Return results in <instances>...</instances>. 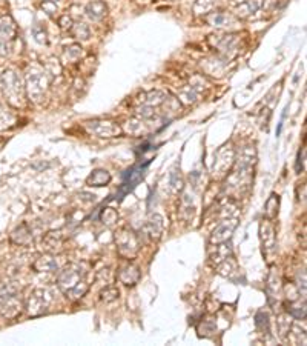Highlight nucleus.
Segmentation results:
<instances>
[{"mask_svg": "<svg viewBox=\"0 0 307 346\" xmlns=\"http://www.w3.org/2000/svg\"><path fill=\"white\" fill-rule=\"evenodd\" d=\"M86 130L97 137H117L121 134V128L115 122H109V120L86 122Z\"/></svg>", "mask_w": 307, "mask_h": 346, "instance_id": "nucleus-5", "label": "nucleus"}, {"mask_svg": "<svg viewBox=\"0 0 307 346\" xmlns=\"http://www.w3.org/2000/svg\"><path fill=\"white\" fill-rule=\"evenodd\" d=\"M295 286H296V289L299 291V294L305 295V273H304V269L298 273V276H296V283H295Z\"/></svg>", "mask_w": 307, "mask_h": 346, "instance_id": "nucleus-27", "label": "nucleus"}, {"mask_svg": "<svg viewBox=\"0 0 307 346\" xmlns=\"http://www.w3.org/2000/svg\"><path fill=\"white\" fill-rule=\"evenodd\" d=\"M34 37H36V40H37L39 43H46V33H45V31L37 33V31L34 30Z\"/></svg>", "mask_w": 307, "mask_h": 346, "instance_id": "nucleus-33", "label": "nucleus"}, {"mask_svg": "<svg viewBox=\"0 0 307 346\" xmlns=\"http://www.w3.org/2000/svg\"><path fill=\"white\" fill-rule=\"evenodd\" d=\"M34 269L37 273H53V271L59 269V263L54 257L43 256V257L37 259V262L34 263Z\"/></svg>", "mask_w": 307, "mask_h": 346, "instance_id": "nucleus-13", "label": "nucleus"}, {"mask_svg": "<svg viewBox=\"0 0 307 346\" xmlns=\"http://www.w3.org/2000/svg\"><path fill=\"white\" fill-rule=\"evenodd\" d=\"M290 315L295 318H305V302L302 305H296L290 308Z\"/></svg>", "mask_w": 307, "mask_h": 346, "instance_id": "nucleus-28", "label": "nucleus"}, {"mask_svg": "<svg viewBox=\"0 0 307 346\" xmlns=\"http://www.w3.org/2000/svg\"><path fill=\"white\" fill-rule=\"evenodd\" d=\"M140 277H141V273H140V269H138V266H135V265H126V266H123L121 269H120V273H118V279H120V282L121 283H124V285H127V286H132V285H135L138 280H140Z\"/></svg>", "mask_w": 307, "mask_h": 346, "instance_id": "nucleus-12", "label": "nucleus"}, {"mask_svg": "<svg viewBox=\"0 0 307 346\" xmlns=\"http://www.w3.org/2000/svg\"><path fill=\"white\" fill-rule=\"evenodd\" d=\"M267 291H269L270 297H273V294H278V292H279V280H278V277L275 276L273 271H272V274H270V277H269Z\"/></svg>", "mask_w": 307, "mask_h": 346, "instance_id": "nucleus-22", "label": "nucleus"}, {"mask_svg": "<svg viewBox=\"0 0 307 346\" xmlns=\"http://www.w3.org/2000/svg\"><path fill=\"white\" fill-rule=\"evenodd\" d=\"M163 228H165L163 217L160 214H154L144 225V234L150 240H159L163 233Z\"/></svg>", "mask_w": 307, "mask_h": 346, "instance_id": "nucleus-10", "label": "nucleus"}, {"mask_svg": "<svg viewBox=\"0 0 307 346\" xmlns=\"http://www.w3.org/2000/svg\"><path fill=\"white\" fill-rule=\"evenodd\" d=\"M17 28L10 16L0 17V43H8L16 37Z\"/></svg>", "mask_w": 307, "mask_h": 346, "instance_id": "nucleus-11", "label": "nucleus"}, {"mask_svg": "<svg viewBox=\"0 0 307 346\" xmlns=\"http://www.w3.org/2000/svg\"><path fill=\"white\" fill-rule=\"evenodd\" d=\"M0 85H2V92L10 105H13L16 108L22 106L23 85H22L20 77L14 71L8 69L0 76Z\"/></svg>", "mask_w": 307, "mask_h": 346, "instance_id": "nucleus-1", "label": "nucleus"}, {"mask_svg": "<svg viewBox=\"0 0 307 346\" xmlns=\"http://www.w3.org/2000/svg\"><path fill=\"white\" fill-rule=\"evenodd\" d=\"M14 233H17V234H20V237L17 236V237H13L14 239V242H17V243H28V242H31L33 240V237H31V234H30V231L25 228V233H22V228H19V229H16Z\"/></svg>", "mask_w": 307, "mask_h": 346, "instance_id": "nucleus-26", "label": "nucleus"}, {"mask_svg": "<svg viewBox=\"0 0 307 346\" xmlns=\"http://www.w3.org/2000/svg\"><path fill=\"white\" fill-rule=\"evenodd\" d=\"M86 14H88V17H89L91 20H100V19H103L105 14H106V7H105L103 4H100V2H94V4L88 5Z\"/></svg>", "mask_w": 307, "mask_h": 346, "instance_id": "nucleus-16", "label": "nucleus"}, {"mask_svg": "<svg viewBox=\"0 0 307 346\" xmlns=\"http://www.w3.org/2000/svg\"><path fill=\"white\" fill-rule=\"evenodd\" d=\"M117 218H118L117 211L112 209V208H105V211L101 212V220H103V223H106L108 226L114 225V223L117 221Z\"/></svg>", "mask_w": 307, "mask_h": 346, "instance_id": "nucleus-21", "label": "nucleus"}, {"mask_svg": "<svg viewBox=\"0 0 307 346\" xmlns=\"http://www.w3.org/2000/svg\"><path fill=\"white\" fill-rule=\"evenodd\" d=\"M278 206H279L278 195L272 194L270 199L266 202V215H267V218H273L278 214Z\"/></svg>", "mask_w": 307, "mask_h": 346, "instance_id": "nucleus-18", "label": "nucleus"}, {"mask_svg": "<svg viewBox=\"0 0 307 346\" xmlns=\"http://www.w3.org/2000/svg\"><path fill=\"white\" fill-rule=\"evenodd\" d=\"M120 297V291L115 286H105V289L100 292V299L106 303L115 302Z\"/></svg>", "mask_w": 307, "mask_h": 346, "instance_id": "nucleus-19", "label": "nucleus"}, {"mask_svg": "<svg viewBox=\"0 0 307 346\" xmlns=\"http://www.w3.org/2000/svg\"><path fill=\"white\" fill-rule=\"evenodd\" d=\"M14 122V117L10 112L0 111V130H7Z\"/></svg>", "mask_w": 307, "mask_h": 346, "instance_id": "nucleus-24", "label": "nucleus"}, {"mask_svg": "<svg viewBox=\"0 0 307 346\" xmlns=\"http://www.w3.org/2000/svg\"><path fill=\"white\" fill-rule=\"evenodd\" d=\"M260 234H261V242H263V251L270 256L275 253V246H276V240H275V231L273 226L270 223V218L263 220L261 228H260Z\"/></svg>", "mask_w": 307, "mask_h": 346, "instance_id": "nucleus-9", "label": "nucleus"}, {"mask_svg": "<svg viewBox=\"0 0 307 346\" xmlns=\"http://www.w3.org/2000/svg\"><path fill=\"white\" fill-rule=\"evenodd\" d=\"M147 166H149V162H146V163H143V165L140 163V165H137V166H134V168H131V169H127V171L124 172V176H123L124 182H123V185L120 186V194H118V195H124V194H127L129 191H132V189L141 182V179L144 177Z\"/></svg>", "mask_w": 307, "mask_h": 346, "instance_id": "nucleus-6", "label": "nucleus"}, {"mask_svg": "<svg viewBox=\"0 0 307 346\" xmlns=\"http://www.w3.org/2000/svg\"><path fill=\"white\" fill-rule=\"evenodd\" d=\"M65 54H66V57H69V59H77V57H80V54H82V48H80L79 45H72V46L66 48Z\"/></svg>", "mask_w": 307, "mask_h": 346, "instance_id": "nucleus-31", "label": "nucleus"}, {"mask_svg": "<svg viewBox=\"0 0 307 346\" xmlns=\"http://www.w3.org/2000/svg\"><path fill=\"white\" fill-rule=\"evenodd\" d=\"M237 226H238V220H237V218H226V220H223V221L212 231V234H211V243H212V245H220V243L227 242V240L232 237V234H234V231L237 229Z\"/></svg>", "mask_w": 307, "mask_h": 346, "instance_id": "nucleus-7", "label": "nucleus"}, {"mask_svg": "<svg viewBox=\"0 0 307 346\" xmlns=\"http://www.w3.org/2000/svg\"><path fill=\"white\" fill-rule=\"evenodd\" d=\"M45 245L49 251H56L62 246V236L60 233H49L45 237Z\"/></svg>", "mask_w": 307, "mask_h": 346, "instance_id": "nucleus-17", "label": "nucleus"}, {"mask_svg": "<svg viewBox=\"0 0 307 346\" xmlns=\"http://www.w3.org/2000/svg\"><path fill=\"white\" fill-rule=\"evenodd\" d=\"M28 94L34 102H40L46 91V77L42 72H30L27 77Z\"/></svg>", "mask_w": 307, "mask_h": 346, "instance_id": "nucleus-8", "label": "nucleus"}, {"mask_svg": "<svg viewBox=\"0 0 307 346\" xmlns=\"http://www.w3.org/2000/svg\"><path fill=\"white\" fill-rule=\"evenodd\" d=\"M51 302H53V295H51L49 291H46V289H36L30 295V299L27 302V311L33 317L42 315L43 312L48 311Z\"/></svg>", "mask_w": 307, "mask_h": 346, "instance_id": "nucleus-4", "label": "nucleus"}, {"mask_svg": "<svg viewBox=\"0 0 307 346\" xmlns=\"http://www.w3.org/2000/svg\"><path fill=\"white\" fill-rule=\"evenodd\" d=\"M171 186L175 192L182 191L183 189V180L180 177V174H177V171H172L171 172Z\"/></svg>", "mask_w": 307, "mask_h": 346, "instance_id": "nucleus-25", "label": "nucleus"}, {"mask_svg": "<svg viewBox=\"0 0 307 346\" xmlns=\"http://www.w3.org/2000/svg\"><path fill=\"white\" fill-rule=\"evenodd\" d=\"M115 245H117L118 253L121 256L127 257V259L134 257L138 253V248H140L137 236L127 228H121L115 234Z\"/></svg>", "mask_w": 307, "mask_h": 346, "instance_id": "nucleus-2", "label": "nucleus"}, {"mask_svg": "<svg viewBox=\"0 0 307 346\" xmlns=\"http://www.w3.org/2000/svg\"><path fill=\"white\" fill-rule=\"evenodd\" d=\"M74 30H75V36L79 37V39H88L89 37V31H88V28H86V25H83V23H77L75 27H74Z\"/></svg>", "mask_w": 307, "mask_h": 346, "instance_id": "nucleus-30", "label": "nucleus"}, {"mask_svg": "<svg viewBox=\"0 0 307 346\" xmlns=\"http://www.w3.org/2000/svg\"><path fill=\"white\" fill-rule=\"evenodd\" d=\"M165 100H166V98H165V94H163V92H160V91H150V92H147V94H144V95H143V102H141V105H146V106H152V108H156V106L162 105Z\"/></svg>", "mask_w": 307, "mask_h": 346, "instance_id": "nucleus-15", "label": "nucleus"}, {"mask_svg": "<svg viewBox=\"0 0 307 346\" xmlns=\"http://www.w3.org/2000/svg\"><path fill=\"white\" fill-rule=\"evenodd\" d=\"M111 182V174L105 169H95L86 180L89 186H106Z\"/></svg>", "mask_w": 307, "mask_h": 346, "instance_id": "nucleus-14", "label": "nucleus"}, {"mask_svg": "<svg viewBox=\"0 0 307 346\" xmlns=\"http://www.w3.org/2000/svg\"><path fill=\"white\" fill-rule=\"evenodd\" d=\"M290 326H292V323H290V317H287V315H281V317H278V329H279V334H281V335H286V334L289 332Z\"/></svg>", "mask_w": 307, "mask_h": 346, "instance_id": "nucleus-23", "label": "nucleus"}, {"mask_svg": "<svg viewBox=\"0 0 307 346\" xmlns=\"http://www.w3.org/2000/svg\"><path fill=\"white\" fill-rule=\"evenodd\" d=\"M209 22L214 27H224L226 22H229V19L226 16H223V14H214V16L209 17Z\"/></svg>", "mask_w": 307, "mask_h": 346, "instance_id": "nucleus-29", "label": "nucleus"}, {"mask_svg": "<svg viewBox=\"0 0 307 346\" xmlns=\"http://www.w3.org/2000/svg\"><path fill=\"white\" fill-rule=\"evenodd\" d=\"M82 280H85V271L79 266V265H71L68 268H65L60 274H59V288L60 291L68 295L69 291L72 288H75Z\"/></svg>", "mask_w": 307, "mask_h": 346, "instance_id": "nucleus-3", "label": "nucleus"}, {"mask_svg": "<svg viewBox=\"0 0 307 346\" xmlns=\"http://www.w3.org/2000/svg\"><path fill=\"white\" fill-rule=\"evenodd\" d=\"M101 279H105V285H109V282L112 280V273H111L109 268H106V269H103V271L98 273L97 280H101Z\"/></svg>", "mask_w": 307, "mask_h": 346, "instance_id": "nucleus-32", "label": "nucleus"}, {"mask_svg": "<svg viewBox=\"0 0 307 346\" xmlns=\"http://www.w3.org/2000/svg\"><path fill=\"white\" fill-rule=\"evenodd\" d=\"M180 98H182V102H185L186 105L194 103L195 98H197V89H195V86H188V88H185V89L180 92Z\"/></svg>", "mask_w": 307, "mask_h": 346, "instance_id": "nucleus-20", "label": "nucleus"}]
</instances>
